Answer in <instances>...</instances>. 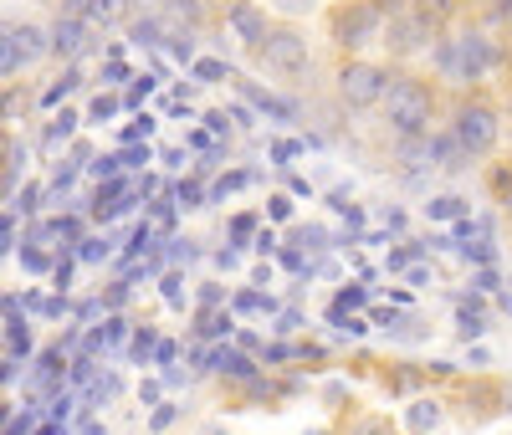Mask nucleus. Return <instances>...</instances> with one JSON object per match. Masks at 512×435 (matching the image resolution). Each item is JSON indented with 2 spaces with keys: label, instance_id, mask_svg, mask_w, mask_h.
<instances>
[{
  "label": "nucleus",
  "instance_id": "f257e3e1",
  "mask_svg": "<svg viewBox=\"0 0 512 435\" xmlns=\"http://www.w3.org/2000/svg\"><path fill=\"white\" fill-rule=\"evenodd\" d=\"M390 128L395 134H405V139H420L425 128H431V93H425L420 82H410V77H390Z\"/></svg>",
  "mask_w": 512,
  "mask_h": 435
},
{
  "label": "nucleus",
  "instance_id": "f03ea898",
  "mask_svg": "<svg viewBox=\"0 0 512 435\" xmlns=\"http://www.w3.org/2000/svg\"><path fill=\"white\" fill-rule=\"evenodd\" d=\"M451 134H456V144H461L466 154H472V159H482V154H492V149H497L502 123H497V113H492L482 98H472V103H461V108H456Z\"/></svg>",
  "mask_w": 512,
  "mask_h": 435
},
{
  "label": "nucleus",
  "instance_id": "7ed1b4c3",
  "mask_svg": "<svg viewBox=\"0 0 512 435\" xmlns=\"http://www.w3.org/2000/svg\"><path fill=\"white\" fill-rule=\"evenodd\" d=\"M390 93V72H379L374 62H344L338 67V98L349 108H369Z\"/></svg>",
  "mask_w": 512,
  "mask_h": 435
},
{
  "label": "nucleus",
  "instance_id": "20e7f679",
  "mask_svg": "<svg viewBox=\"0 0 512 435\" xmlns=\"http://www.w3.org/2000/svg\"><path fill=\"white\" fill-rule=\"evenodd\" d=\"M379 31H384V16L374 11V0H349V6L333 16V41H338V47H349V52L369 47Z\"/></svg>",
  "mask_w": 512,
  "mask_h": 435
},
{
  "label": "nucleus",
  "instance_id": "39448f33",
  "mask_svg": "<svg viewBox=\"0 0 512 435\" xmlns=\"http://www.w3.org/2000/svg\"><path fill=\"white\" fill-rule=\"evenodd\" d=\"M262 62H267L277 77H303V72L313 67L308 41L297 36V31H267V41H262Z\"/></svg>",
  "mask_w": 512,
  "mask_h": 435
},
{
  "label": "nucleus",
  "instance_id": "423d86ee",
  "mask_svg": "<svg viewBox=\"0 0 512 435\" xmlns=\"http://www.w3.org/2000/svg\"><path fill=\"white\" fill-rule=\"evenodd\" d=\"M384 31H390V47H395V52H415V47H425V41L436 36V26L425 21V16H415V11L390 16V21H384Z\"/></svg>",
  "mask_w": 512,
  "mask_h": 435
},
{
  "label": "nucleus",
  "instance_id": "0eeeda50",
  "mask_svg": "<svg viewBox=\"0 0 512 435\" xmlns=\"http://www.w3.org/2000/svg\"><path fill=\"white\" fill-rule=\"evenodd\" d=\"M226 21L241 31V41H251V47H262L267 41V16L251 6V0H231V11H226Z\"/></svg>",
  "mask_w": 512,
  "mask_h": 435
},
{
  "label": "nucleus",
  "instance_id": "6e6552de",
  "mask_svg": "<svg viewBox=\"0 0 512 435\" xmlns=\"http://www.w3.org/2000/svg\"><path fill=\"white\" fill-rule=\"evenodd\" d=\"M410 11H415V16H425V21H431V26L441 31V26H451V21L461 16V0H415Z\"/></svg>",
  "mask_w": 512,
  "mask_h": 435
},
{
  "label": "nucleus",
  "instance_id": "1a4fd4ad",
  "mask_svg": "<svg viewBox=\"0 0 512 435\" xmlns=\"http://www.w3.org/2000/svg\"><path fill=\"white\" fill-rule=\"evenodd\" d=\"M52 52H57V57H62V52H67V57L77 52V26H57V41H52Z\"/></svg>",
  "mask_w": 512,
  "mask_h": 435
},
{
  "label": "nucleus",
  "instance_id": "9d476101",
  "mask_svg": "<svg viewBox=\"0 0 512 435\" xmlns=\"http://www.w3.org/2000/svg\"><path fill=\"white\" fill-rule=\"evenodd\" d=\"M492 190H497L502 200L512 195V169H507V164H497V169H492Z\"/></svg>",
  "mask_w": 512,
  "mask_h": 435
},
{
  "label": "nucleus",
  "instance_id": "9b49d317",
  "mask_svg": "<svg viewBox=\"0 0 512 435\" xmlns=\"http://www.w3.org/2000/svg\"><path fill=\"white\" fill-rule=\"evenodd\" d=\"M415 6V0H374V11L384 16V21H390V16H400V11H410Z\"/></svg>",
  "mask_w": 512,
  "mask_h": 435
},
{
  "label": "nucleus",
  "instance_id": "f8f14e48",
  "mask_svg": "<svg viewBox=\"0 0 512 435\" xmlns=\"http://www.w3.org/2000/svg\"><path fill=\"white\" fill-rule=\"evenodd\" d=\"M108 16H118V0H93L88 6V21H108Z\"/></svg>",
  "mask_w": 512,
  "mask_h": 435
},
{
  "label": "nucleus",
  "instance_id": "ddd939ff",
  "mask_svg": "<svg viewBox=\"0 0 512 435\" xmlns=\"http://www.w3.org/2000/svg\"><path fill=\"white\" fill-rule=\"evenodd\" d=\"M492 21H512V0H497V6H492Z\"/></svg>",
  "mask_w": 512,
  "mask_h": 435
},
{
  "label": "nucleus",
  "instance_id": "4468645a",
  "mask_svg": "<svg viewBox=\"0 0 512 435\" xmlns=\"http://www.w3.org/2000/svg\"><path fill=\"white\" fill-rule=\"evenodd\" d=\"M502 118H507V123H512V93H507V108H502Z\"/></svg>",
  "mask_w": 512,
  "mask_h": 435
},
{
  "label": "nucleus",
  "instance_id": "2eb2a0df",
  "mask_svg": "<svg viewBox=\"0 0 512 435\" xmlns=\"http://www.w3.org/2000/svg\"><path fill=\"white\" fill-rule=\"evenodd\" d=\"M502 205H507V215H512V195H507V200H502Z\"/></svg>",
  "mask_w": 512,
  "mask_h": 435
}]
</instances>
